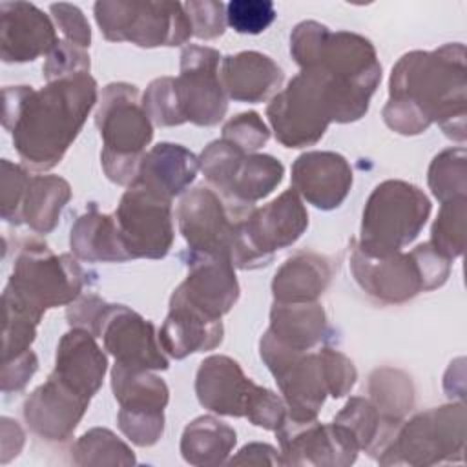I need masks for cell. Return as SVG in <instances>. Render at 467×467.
Returning <instances> with one entry per match:
<instances>
[{
  "label": "cell",
  "instance_id": "1",
  "mask_svg": "<svg viewBox=\"0 0 467 467\" xmlns=\"http://www.w3.org/2000/svg\"><path fill=\"white\" fill-rule=\"evenodd\" d=\"M97 104V82L89 73L31 86L4 88L2 124L13 135L24 166L51 170L82 130Z\"/></svg>",
  "mask_w": 467,
  "mask_h": 467
},
{
  "label": "cell",
  "instance_id": "2",
  "mask_svg": "<svg viewBox=\"0 0 467 467\" xmlns=\"http://www.w3.org/2000/svg\"><path fill=\"white\" fill-rule=\"evenodd\" d=\"M465 47L460 42L434 51H410L392 67L389 99L407 102L443 133L465 139Z\"/></svg>",
  "mask_w": 467,
  "mask_h": 467
},
{
  "label": "cell",
  "instance_id": "3",
  "mask_svg": "<svg viewBox=\"0 0 467 467\" xmlns=\"http://www.w3.org/2000/svg\"><path fill=\"white\" fill-rule=\"evenodd\" d=\"M95 124L104 148L100 162L106 177L131 186L137 181L146 146L153 139V126L133 84L113 82L102 89Z\"/></svg>",
  "mask_w": 467,
  "mask_h": 467
},
{
  "label": "cell",
  "instance_id": "4",
  "mask_svg": "<svg viewBox=\"0 0 467 467\" xmlns=\"http://www.w3.org/2000/svg\"><path fill=\"white\" fill-rule=\"evenodd\" d=\"M86 272L69 254L57 255L46 243L26 239L15 255L5 299L27 308L38 317L47 308L71 305L82 292Z\"/></svg>",
  "mask_w": 467,
  "mask_h": 467
},
{
  "label": "cell",
  "instance_id": "5",
  "mask_svg": "<svg viewBox=\"0 0 467 467\" xmlns=\"http://www.w3.org/2000/svg\"><path fill=\"white\" fill-rule=\"evenodd\" d=\"M431 213V201L414 184L390 179L378 184L363 210L361 252L385 257L410 244Z\"/></svg>",
  "mask_w": 467,
  "mask_h": 467
},
{
  "label": "cell",
  "instance_id": "6",
  "mask_svg": "<svg viewBox=\"0 0 467 467\" xmlns=\"http://www.w3.org/2000/svg\"><path fill=\"white\" fill-rule=\"evenodd\" d=\"M266 117L275 139L285 148L316 144L334 122V104L328 77L319 67L301 69L266 106Z\"/></svg>",
  "mask_w": 467,
  "mask_h": 467
},
{
  "label": "cell",
  "instance_id": "7",
  "mask_svg": "<svg viewBox=\"0 0 467 467\" xmlns=\"http://www.w3.org/2000/svg\"><path fill=\"white\" fill-rule=\"evenodd\" d=\"M93 13L109 42H131L139 47L181 46L193 35L181 2L100 0Z\"/></svg>",
  "mask_w": 467,
  "mask_h": 467
},
{
  "label": "cell",
  "instance_id": "8",
  "mask_svg": "<svg viewBox=\"0 0 467 467\" xmlns=\"http://www.w3.org/2000/svg\"><path fill=\"white\" fill-rule=\"evenodd\" d=\"M250 208L254 206L232 202L204 184L186 192L177 206V223L188 250L226 257L235 266Z\"/></svg>",
  "mask_w": 467,
  "mask_h": 467
},
{
  "label": "cell",
  "instance_id": "9",
  "mask_svg": "<svg viewBox=\"0 0 467 467\" xmlns=\"http://www.w3.org/2000/svg\"><path fill=\"white\" fill-rule=\"evenodd\" d=\"M199 168L210 188L244 206H254V202L270 195L285 175V166L275 157L244 153L223 139L202 150Z\"/></svg>",
  "mask_w": 467,
  "mask_h": 467
},
{
  "label": "cell",
  "instance_id": "10",
  "mask_svg": "<svg viewBox=\"0 0 467 467\" xmlns=\"http://www.w3.org/2000/svg\"><path fill=\"white\" fill-rule=\"evenodd\" d=\"M259 352L283 392L288 418L314 420L328 394L319 352L294 350L277 341L270 330L263 334Z\"/></svg>",
  "mask_w": 467,
  "mask_h": 467
},
{
  "label": "cell",
  "instance_id": "11",
  "mask_svg": "<svg viewBox=\"0 0 467 467\" xmlns=\"http://www.w3.org/2000/svg\"><path fill=\"white\" fill-rule=\"evenodd\" d=\"M306 226V208L292 188L261 208H250L243 221L241 254L235 268L254 270L268 266L274 252L294 244Z\"/></svg>",
  "mask_w": 467,
  "mask_h": 467
},
{
  "label": "cell",
  "instance_id": "12",
  "mask_svg": "<svg viewBox=\"0 0 467 467\" xmlns=\"http://www.w3.org/2000/svg\"><path fill=\"white\" fill-rule=\"evenodd\" d=\"M131 259H161L173 244L171 201L133 182L113 213Z\"/></svg>",
  "mask_w": 467,
  "mask_h": 467
},
{
  "label": "cell",
  "instance_id": "13",
  "mask_svg": "<svg viewBox=\"0 0 467 467\" xmlns=\"http://www.w3.org/2000/svg\"><path fill=\"white\" fill-rule=\"evenodd\" d=\"M465 440V409L462 403L434 407L416 414L410 421L400 423L389 445L381 451L385 454L398 452L407 463H436L441 454L463 452Z\"/></svg>",
  "mask_w": 467,
  "mask_h": 467
},
{
  "label": "cell",
  "instance_id": "14",
  "mask_svg": "<svg viewBox=\"0 0 467 467\" xmlns=\"http://www.w3.org/2000/svg\"><path fill=\"white\" fill-rule=\"evenodd\" d=\"M221 53L208 46H186L181 51V73L175 78L179 102L186 122L215 126L228 109V97L221 82Z\"/></svg>",
  "mask_w": 467,
  "mask_h": 467
},
{
  "label": "cell",
  "instance_id": "15",
  "mask_svg": "<svg viewBox=\"0 0 467 467\" xmlns=\"http://www.w3.org/2000/svg\"><path fill=\"white\" fill-rule=\"evenodd\" d=\"M97 337L115 358V363L135 370H166L168 358L155 327L124 305H109L102 316Z\"/></svg>",
  "mask_w": 467,
  "mask_h": 467
},
{
  "label": "cell",
  "instance_id": "16",
  "mask_svg": "<svg viewBox=\"0 0 467 467\" xmlns=\"http://www.w3.org/2000/svg\"><path fill=\"white\" fill-rule=\"evenodd\" d=\"M285 463L348 465L359 451L356 440L337 423L321 425L314 420H286L275 429Z\"/></svg>",
  "mask_w": 467,
  "mask_h": 467
},
{
  "label": "cell",
  "instance_id": "17",
  "mask_svg": "<svg viewBox=\"0 0 467 467\" xmlns=\"http://www.w3.org/2000/svg\"><path fill=\"white\" fill-rule=\"evenodd\" d=\"M188 275L175 288L188 303L204 314L221 319L239 299V283L230 259L188 250Z\"/></svg>",
  "mask_w": 467,
  "mask_h": 467
},
{
  "label": "cell",
  "instance_id": "18",
  "mask_svg": "<svg viewBox=\"0 0 467 467\" xmlns=\"http://www.w3.org/2000/svg\"><path fill=\"white\" fill-rule=\"evenodd\" d=\"M350 268L358 285L383 303H405L423 290V279L412 254L374 257L352 248Z\"/></svg>",
  "mask_w": 467,
  "mask_h": 467
},
{
  "label": "cell",
  "instance_id": "19",
  "mask_svg": "<svg viewBox=\"0 0 467 467\" xmlns=\"http://www.w3.org/2000/svg\"><path fill=\"white\" fill-rule=\"evenodd\" d=\"M89 400L49 374L24 403V420L29 429L49 441H64L77 429Z\"/></svg>",
  "mask_w": 467,
  "mask_h": 467
},
{
  "label": "cell",
  "instance_id": "20",
  "mask_svg": "<svg viewBox=\"0 0 467 467\" xmlns=\"http://www.w3.org/2000/svg\"><path fill=\"white\" fill-rule=\"evenodd\" d=\"M58 44L47 15L29 2L0 4V55L4 62H31Z\"/></svg>",
  "mask_w": 467,
  "mask_h": 467
},
{
  "label": "cell",
  "instance_id": "21",
  "mask_svg": "<svg viewBox=\"0 0 467 467\" xmlns=\"http://www.w3.org/2000/svg\"><path fill=\"white\" fill-rule=\"evenodd\" d=\"M352 186L347 159L334 151H306L292 164V188L319 210L337 208Z\"/></svg>",
  "mask_w": 467,
  "mask_h": 467
},
{
  "label": "cell",
  "instance_id": "22",
  "mask_svg": "<svg viewBox=\"0 0 467 467\" xmlns=\"http://www.w3.org/2000/svg\"><path fill=\"white\" fill-rule=\"evenodd\" d=\"M221 341L223 321L204 314L173 290L170 312L159 330L162 350L175 359H182L193 352L212 350Z\"/></svg>",
  "mask_w": 467,
  "mask_h": 467
},
{
  "label": "cell",
  "instance_id": "23",
  "mask_svg": "<svg viewBox=\"0 0 467 467\" xmlns=\"http://www.w3.org/2000/svg\"><path fill=\"white\" fill-rule=\"evenodd\" d=\"M255 383L244 376L239 363L228 356L206 358L195 376L199 403L217 414L241 418Z\"/></svg>",
  "mask_w": 467,
  "mask_h": 467
},
{
  "label": "cell",
  "instance_id": "24",
  "mask_svg": "<svg viewBox=\"0 0 467 467\" xmlns=\"http://www.w3.org/2000/svg\"><path fill=\"white\" fill-rule=\"evenodd\" d=\"M106 368V356L91 332L73 327L60 337L51 374L73 390L91 400L102 385Z\"/></svg>",
  "mask_w": 467,
  "mask_h": 467
},
{
  "label": "cell",
  "instance_id": "25",
  "mask_svg": "<svg viewBox=\"0 0 467 467\" xmlns=\"http://www.w3.org/2000/svg\"><path fill=\"white\" fill-rule=\"evenodd\" d=\"M219 75L228 99L257 104L274 97L283 84V69L266 55L241 51L221 60Z\"/></svg>",
  "mask_w": 467,
  "mask_h": 467
},
{
  "label": "cell",
  "instance_id": "26",
  "mask_svg": "<svg viewBox=\"0 0 467 467\" xmlns=\"http://www.w3.org/2000/svg\"><path fill=\"white\" fill-rule=\"evenodd\" d=\"M197 170L199 159L188 148L159 142L144 153L135 182L171 201L190 186Z\"/></svg>",
  "mask_w": 467,
  "mask_h": 467
},
{
  "label": "cell",
  "instance_id": "27",
  "mask_svg": "<svg viewBox=\"0 0 467 467\" xmlns=\"http://www.w3.org/2000/svg\"><path fill=\"white\" fill-rule=\"evenodd\" d=\"M71 252L88 263H124L130 261L113 215L100 213L95 204L71 226Z\"/></svg>",
  "mask_w": 467,
  "mask_h": 467
},
{
  "label": "cell",
  "instance_id": "28",
  "mask_svg": "<svg viewBox=\"0 0 467 467\" xmlns=\"http://www.w3.org/2000/svg\"><path fill=\"white\" fill-rule=\"evenodd\" d=\"M332 268L327 257L314 252H297L288 257L274 275L272 292L275 301H316L328 286Z\"/></svg>",
  "mask_w": 467,
  "mask_h": 467
},
{
  "label": "cell",
  "instance_id": "29",
  "mask_svg": "<svg viewBox=\"0 0 467 467\" xmlns=\"http://www.w3.org/2000/svg\"><path fill=\"white\" fill-rule=\"evenodd\" d=\"M270 334L294 350H310L327 334V316L317 301H274L270 310Z\"/></svg>",
  "mask_w": 467,
  "mask_h": 467
},
{
  "label": "cell",
  "instance_id": "30",
  "mask_svg": "<svg viewBox=\"0 0 467 467\" xmlns=\"http://www.w3.org/2000/svg\"><path fill=\"white\" fill-rule=\"evenodd\" d=\"M69 199L71 188L62 177L31 175L22 206V223L36 234H49L58 224L60 212Z\"/></svg>",
  "mask_w": 467,
  "mask_h": 467
},
{
  "label": "cell",
  "instance_id": "31",
  "mask_svg": "<svg viewBox=\"0 0 467 467\" xmlns=\"http://www.w3.org/2000/svg\"><path fill=\"white\" fill-rule=\"evenodd\" d=\"M235 441V431L230 425L213 416H201L186 425L181 452L192 465H215L224 462Z\"/></svg>",
  "mask_w": 467,
  "mask_h": 467
},
{
  "label": "cell",
  "instance_id": "32",
  "mask_svg": "<svg viewBox=\"0 0 467 467\" xmlns=\"http://www.w3.org/2000/svg\"><path fill=\"white\" fill-rule=\"evenodd\" d=\"M111 389L124 410L164 412L168 405V385L150 370H135L115 363L111 368Z\"/></svg>",
  "mask_w": 467,
  "mask_h": 467
},
{
  "label": "cell",
  "instance_id": "33",
  "mask_svg": "<svg viewBox=\"0 0 467 467\" xmlns=\"http://www.w3.org/2000/svg\"><path fill=\"white\" fill-rule=\"evenodd\" d=\"M370 401L389 421H401L414 403V387L410 378L398 368H376L368 378Z\"/></svg>",
  "mask_w": 467,
  "mask_h": 467
},
{
  "label": "cell",
  "instance_id": "34",
  "mask_svg": "<svg viewBox=\"0 0 467 467\" xmlns=\"http://www.w3.org/2000/svg\"><path fill=\"white\" fill-rule=\"evenodd\" d=\"M465 215H467L465 197H454L441 202L440 213L432 224L429 243L434 246V250H438L447 259H454L463 254Z\"/></svg>",
  "mask_w": 467,
  "mask_h": 467
},
{
  "label": "cell",
  "instance_id": "35",
  "mask_svg": "<svg viewBox=\"0 0 467 467\" xmlns=\"http://www.w3.org/2000/svg\"><path fill=\"white\" fill-rule=\"evenodd\" d=\"M429 188L441 202L454 197H465L467 171L465 150L462 146L449 148L434 157L429 168Z\"/></svg>",
  "mask_w": 467,
  "mask_h": 467
},
{
  "label": "cell",
  "instance_id": "36",
  "mask_svg": "<svg viewBox=\"0 0 467 467\" xmlns=\"http://www.w3.org/2000/svg\"><path fill=\"white\" fill-rule=\"evenodd\" d=\"M142 108L157 126H181L186 122L173 77L155 78L142 95Z\"/></svg>",
  "mask_w": 467,
  "mask_h": 467
},
{
  "label": "cell",
  "instance_id": "37",
  "mask_svg": "<svg viewBox=\"0 0 467 467\" xmlns=\"http://www.w3.org/2000/svg\"><path fill=\"white\" fill-rule=\"evenodd\" d=\"M77 463H133L131 451L108 429L88 431L75 445Z\"/></svg>",
  "mask_w": 467,
  "mask_h": 467
},
{
  "label": "cell",
  "instance_id": "38",
  "mask_svg": "<svg viewBox=\"0 0 467 467\" xmlns=\"http://www.w3.org/2000/svg\"><path fill=\"white\" fill-rule=\"evenodd\" d=\"M277 16L270 0H232L226 4V24L241 35L263 33Z\"/></svg>",
  "mask_w": 467,
  "mask_h": 467
},
{
  "label": "cell",
  "instance_id": "39",
  "mask_svg": "<svg viewBox=\"0 0 467 467\" xmlns=\"http://www.w3.org/2000/svg\"><path fill=\"white\" fill-rule=\"evenodd\" d=\"M27 171L13 164L7 159H2V184H0V208H2V219H5L11 224L22 223V206L29 184Z\"/></svg>",
  "mask_w": 467,
  "mask_h": 467
},
{
  "label": "cell",
  "instance_id": "40",
  "mask_svg": "<svg viewBox=\"0 0 467 467\" xmlns=\"http://www.w3.org/2000/svg\"><path fill=\"white\" fill-rule=\"evenodd\" d=\"M270 131L255 111L239 113L223 126V140L244 153H254L268 142Z\"/></svg>",
  "mask_w": 467,
  "mask_h": 467
},
{
  "label": "cell",
  "instance_id": "41",
  "mask_svg": "<svg viewBox=\"0 0 467 467\" xmlns=\"http://www.w3.org/2000/svg\"><path fill=\"white\" fill-rule=\"evenodd\" d=\"M42 71L47 82L89 73V55L80 46H75L67 40H58V44L49 51Z\"/></svg>",
  "mask_w": 467,
  "mask_h": 467
},
{
  "label": "cell",
  "instance_id": "42",
  "mask_svg": "<svg viewBox=\"0 0 467 467\" xmlns=\"http://www.w3.org/2000/svg\"><path fill=\"white\" fill-rule=\"evenodd\" d=\"M184 11L192 24L193 36L212 40L226 29V5L217 0H190L184 2Z\"/></svg>",
  "mask_w": 467,
  "mask_h": 467
},
{
  "label": "cell",
  "instance_id": "43",
  "mask_svg": "<svg viewBox=\"0 0 467 467\" xmlns=\"http://www.w3.org/2000/svg\"><path fill=\"white\" fill-rule=\"evenodd\" d=\"M120 431L140 447L159 441L164 431V412L157 410H119L117 416Z\"/></svg>",
  "mask_w": 467,
  "mask_h": 467
},
{
  "label": "cell",
  "instance_id": "44",
  "mask_svg": "<svg viewBox=\"0 0 467 467\" xmlns=\"http://www.w3.org/2000/svg\"><path fill=\"white\" fill-rule=\"evenodd\" d=\"M286 403L275 392L255 385L246 405L244 418L254 425L275 431L286 420Z\"/></svg>",
  "mask_w": 467,
  "mask_h": 467
},
{
  "label": "cell",
  "instance_id": "45",
  "mask_svg": "<svg viewBox=\"0 0 467 467\" xmlns=\"http://www.w3.org/2000/svg\"><path fill=\"white\" fill-rule=\"evenodd\" d=\"M319 358L323 363L328 394L332 398H341L347 392H350L358 378L354 363L343 352L334 348H321Z\"/></svg>",
  "mask_w": 467,
  "mask_h": 467
},
{
  "label": "cell",
  "instance_id": "46",
  "mask_svg": "<svg viewBox=\"0 0 467 467\" xmlns=\"http://www.w3.org/2000/svg\"><path fill=\"white\" fill-rule=\"evenodd\" d=\"M49 9H51L57 27L62 31V35L66 36L67 42L80 46L84 49L89 47L91 29H89V24H88L84 13L77 5L58 2V4H51Z\"/></svg>",
  "mask_w": 467,
  "mask_h": 467
},
{
  "label": "cell",
  "instance_id": "47",
  "mask_svg": "<svg viewBox=\"0 0 467 467\" xmlns=\"http://www.w3.org/2000/svg\"><path fill=\"white\" fill-rule=\"evenodd\" d=\"M412 257L416 259V265L420 268L421 279H423V290H434L441 286L451 270V259L443 257L431 243H423L416 246L412 252Z\"/></svg>",
  "mask_w": 467,
  "mask_h": 467
},
{
  "label": "cell",
  "instance_id": "48",
  "mask_svg": "<svg viewBox=\"0 0 467 467\" xmlns=\"http://www.w3.org/2000/svg\"><path fill=\"white\" fill-rule=\"evenodd\" d=\"M108 308V303L104 299H100L95 294H88V296H78L69 306H67V321L71 327L75 328H84L88 332H91L97 337L102 316Z\"/></svg>",
  "mask_w": 467,
  "mask_h": 467
},
{
  "label": "cell",
  "instance_id": "49",
  "mask_svg": "<svg viewBox=\"0 0 467 467\" xmlns=\"http://www.w3.org/2000/svg\"><path fill=\"white\" fill-rule=\"evenodd\" d=\"M38 368V359L35 352L29 348L11 359L2 361V390L7 392H18L22 390L27 381L33 378V374Z\"/></svg>",
  "mask_w": 467,
  "mask_h": 467
}]
</instances>
